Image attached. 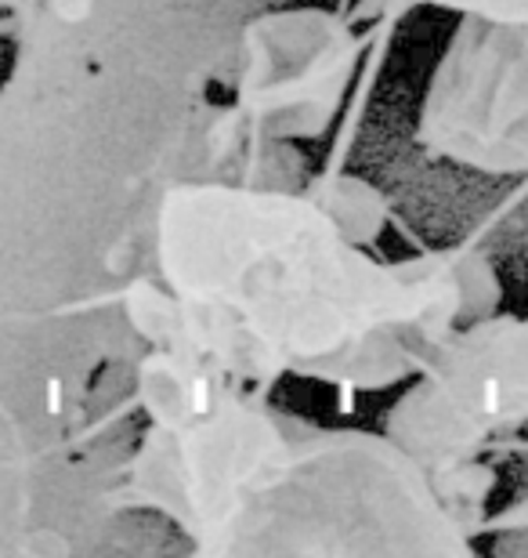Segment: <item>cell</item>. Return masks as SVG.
Wrapping results in <instances>:
<instances>
[{
    "instance_id": "obj_5",
    "label": "cell",
    "mask_w": 528,
    "mask_h": 558,
    "mask_svg": "<svg viewBox=\"0 0 528 558\" xmlns=\"http://www.w3.org/2000/svg\"><path fill=\"white\" fill-rule=\"evenodd\" d=\"M413 8L445 11L456 22H511V26H525L528 22V0H402Z\"/></svg>"
},
{
    "instance_id": "obj_4",
    "label": "cell",
    "mask_w": 528,
    "mask_h": 558,
    "mask_svg": "<svg viewBox=\"0 0 528 558\" xmlns=\"http://www.w3.org/2000/svg\"><path fill=\"white\" fill-rule=\"evenodd\" d=\"M427 160L478 178H528V22H456L420 92Z\"/></svg>"
},
{
    "instance_id": "obj_2",
    "label": "cell",
    "mask_w": 528,
    "mask_h": 558,
    "mask_svg": "<svg viewBox=\"0 0 528 558\" xmlns=\"http://www.w3.org/2000/svg\"><path fill=\"white\" fill-rule=\"evenodd\" d=\"M142 439L123 497L196 555L366 558L475 555L489 505L449 483L388 428L316 424L272 392L142 349Z\"/></svg>"
},
{
    "instance_id": "obj_6",
    "label": "cell",
    "mask_w": 528,
    "mask_h": 558,
    "mask_svg": "<svg viewBox=\"0 0 528 558\" xmlns=\"http://www.w3.org/2000/svg\"><path fill=\"white\" fill-rule=\"evenodd\" d=\"M511 522H518V526H528V497L518 500V505H514V511L492 515V519H489V530H492V526H511Z\"/></svg>"
},
{
    "instance_id": "obj_1",
    "label": "cell",
    "mask_w": 528,
    "mask_h": 558,
    "mask_svg": "<svg viewBox=\"0 0 528 558\" xmlns=\"http://www.w3.org/2000/svg\"><path fill=\"white\" fill-rule=\"evenodd\" d=\"M388 229L384 189L344 171L177 182L123 319L138 349L261 392H395L464 323L500 308L503 279L470 243L388 254Z\"/></svg>"
},
{
    "instance_id": "obj_3",
    "label": "cell",
    "mask_w": 528,
    "mask_h": 558,
    "mask_svg": "<svg viewBox=\"0 0 528 558\" xmlns=\"http://www.w3.org/2000/svg\"><path fill=\"white\" fill-rule=\"evenodd\" d=\"M384 428L449 483L492 505L489 453L528 432V308L464 323L402 388Z\"/></svg>"
}]
</instances>
